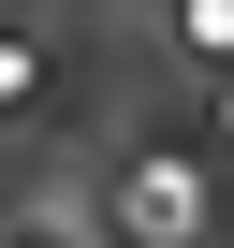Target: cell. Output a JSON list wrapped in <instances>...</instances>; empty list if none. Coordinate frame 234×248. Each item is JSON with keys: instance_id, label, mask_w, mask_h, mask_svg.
I'll use <instances>...</instances> for the list:
<instances>
[{"instance_id": "6da1fadb", "label": "cell", "mask_w": 234, "mask_h": 248, "mask_svg": "<svg viewBox=\"0 0 234 248\" xmlns=\"http://www.w3.org/2000/svg\"><path fill=\"white\" fill-rule=\"evenodd\" d=\"M190 219H205V190H190V175H161V161H147V175H132V233H190Z\"/></svg>"}]
</instances>
